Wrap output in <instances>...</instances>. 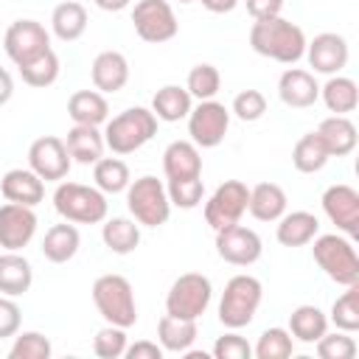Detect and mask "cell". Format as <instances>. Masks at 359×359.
Listing matches in <instances>:
<instances>
[{
  "mask_svg": "<svg viewBox=\"0 0 359 359\" xmlns=\"http://www.w3.org/2000/svg\"><path fill=\"white\" fill-rule=\"evenodd\" d=\"M309 65L314 67V73H323V76H337L345 65H348V42L345 36L334 34V31H325V34H317L311 42H306V53Z\"/></svg>",
  "mask_w": 359,
  "mask_h": 359,
  "instance_id": "cell-17",
  "label": "cell"
},
{
  "mask_svg": "<svg viewBox=\"0 0 359 359\" xmlns=\"http://www.w3.org/2000/svg\"><path fill=\"white\" fill-rule=\"evenodd\" d=\"M320 233V219L309 210H292V213H283L278 219V241L283 247H306L311 244V238Z\"/></svg>",
  "mask_w": 359,
  "mask_h": 359,
  "instance_id": "cell-26",
  "label": "cell"
},
{
  "mask_svg": "<svg viewBox=\"0 0 359 359\" xmlns=\"http://www.w3.org/2000/svg\"><path fill=\"white\" fill-rule=\"evenodd\" d=\"M20 323H22V311H20V306H17L8 294L0 297V339L14 337V334L20 331Z\"/></svg>",
  "mask_w": 359,
  "mask_h": 359,
  "instance_id": "cell-47",
  "label": "cell"
},
{
  "mask_svg": "<svg viewBox=\"0 0 359 359\" xmlns=\"http://www.w3.org/2000/svg\"><path fill=\"white\" fill-rule=\"evenodd\" d=\"M79 244H81L79 227L73 222H62V224L48 227V233L42 238V255L50 264H67L79 252Z\"/></svg>",
  "mask_w": 359,
  "mask_h": 359,
  "instance_id": "cell-29",
  "label": "cell"
},
{
  "mask_svg": "<svg viewBox=\"0 0 359 359\" xmlns=\"http://www.w3.org/2000/svg\"><path fill=\"white\" fill-rule=\"evenodd\" d=\"M11 95H14V79H11V73L6 67H0V107L8 104Z\"/></svg>",
  "mask_w": 359,
  "mask_h": 359,
  "instance_id": "cell-50",
  "label": "cell"
},
{
  "mask_svg": "<svg viewBox=\"0 0 359 359\" xmlns=\"http://www.w3.org/2000/svg\"><path fill=\"white\" fill-rule=\"evenodd\" d=\"M325 331H328V314H323V309H317L311 303H303V306L292 309V314H289L292 339H297L303 345H314Z\"/></svg>",
  "mask_w": 359,
  "mask_h": 359,
  "instance_id": "cell-31",
  "label": "cell"
},
{
  "mask_svg": "<svg viewBox=\"0 0 359 359\" xmlns=\"http://www.w3.org/2000/svg\"><path fill=\"white\" fill-rule=\"evenodd\" d=\"M163 171L168 180H188L202 177V157L199 146L191 140H174L163 151Z\"/></svg>",
  "mask_w": 359,
  "mask_h": 359,
  "instance_id": "cell-22",
  "label": "cell"
},
{
  "mask_svg": "<svg viewBox=\"0 0 359 359\" xmlns=\"http://www.w3.org/2000/svg\"><path fill=\"white\" fill-rule=\"evenodd\" d=\"M165 191H168V202H171V208H182V210H194V208L205 199V182H202V177L168 180Z\"/></svg>",
  "mask_w": 359,
  "mask_h": 359,
  "instance_id": "cell-41",
  "label": "cell"
},
{
  "mask_svg": "<svg viewBox=\"0 0 359 359\" xmlns=\"http://www.w3.org/2000/svg\"><path fill=\"white\" fill-rule=\"evenodd\" d=\"M126 345H129L126 328L109 325V323H107V325L95 334V339H93V351H95V356H101V359H118V356H123Z\"/></svg>",
  "mask_w": 359,
  "mask_h": 359,
  "instance_id": "cell-44",
  "label": "cell"
},
{
  "mask_svg": "<svg viewBox=\"0 0 359 359\" xmlns=\"http://www.w3.org/2000/svg\"><path fill=\"white\" fill-rule=\"evenodd\" d=\"M317 135L320 140L325 143L328 149V157H345L356 149V126L348 115H331V118H323L320 126H317Z\"/></svg>",
  "mask_w": 359,
  "mask_h": 359,
  "instance_id": "cell-23",
  "label": "cell"
},
{
  "mask_svg": "<svg viewBox=\"0 0 359 359\" xmlns=\"http://www.w3.org/2000/svg\"><path fill=\"white\" fill-rule=\"evenodd\" d=\"M50 28L56 34V39L62 42H76L84 31H87V8L76 0H65L53 8L50 14Z\"/></svg>",
  "mask_w": 359,
  "mask_h": 359,
  "instance_id": "cell-33",
  "label": "cell"
},
{
  "mask_svg": "<svg viewBox=\"0 0 359 359\" xmlns=\"http://www.w3.org/2000/svg\"><path fill=\"white\" fill-rule=\"evenodd\" d=\"M208 11H213V14H230L236 6H238V0H199Z\"/></svg>",
  "mask_w": 359,
  "mask_h": 359,
  "instance_id": "cell-51",
  "label": "cell"
},
{
  "mask_svg": "<svg viewBox=\"0 0 359 359\" xmlns=\"http://www.w3.org/2000/svg\"><path fill=\"white\" fill-rule=\"evenodd\" d=\"M177 3H194V0H177Z\"/></svg>",
  "mask_w": 359,
  "mask_h": 359,
  "instance_id": "cell-53",
  "label": "cell"
},
{
  "mask_svg": "<svg viewBox=\"0 0 359 359\" xmlns=\"http://www.w3.org/2000/svg\"><path fill=\"white\" fill-rule=\"evenodd\" d=\"M53 345L39 331H22L14 334V345L8 351V359H50Z\"/></svg>",
  "mask_w": 359,
  "mask_h": 359,
  "instance_id": "cell-42",
  "label": "cell"
},
{
  "mask_svg": "<svg viewBox=\"0 0 359 359\" xmlns=\"http://www.w3.org/2000/svg\"><path fill=\"white\" fill-rule=\"evenodd\" d=\"M90 76L98 93H118L129 81V62L121 50H101L90 65Z\"/></svg>",
  "mask_w": 359,
  "mask_h": 359,
  "instance_id": "cell-19",
  "label": "cell"
},
{
  "mask_svg": "<svg viewBox=\"0 0 359 359\" xmlns=\"http://www.w3.org/2000/svg\"><path fill=\"white\" fill-rule=\"evenodd\" d=\"M323 210L331 219V224H337V230H342L345 236H359V191L339 182L325 188L323 194Z\"/></svg>",
  "mask_w": 359,
  "mask_h": 359,
  "instance_id": "cell-16",
  "label": "cell"
},
{
  "mask_svg": "<svg viewBox=\"0 0 359 359\" xmlns=\"http://www.w3.org/2000/svg\"><path fill=\"white\" fill-rule=\"evenodd\" d=\"M93 180L101 194H121L129 188L132 174L121 157H101L98 163H93Z\"/></svg>",
  "mask_w": 359,
  "mask_h": 359,
  "instance_id": "cell-36",
  "label": "cell"
},
{
  "mask_svg": "<svg viewBox=\"0 0 359 359\" xmlns=\"http://www.w3.org/2000/svg\"><path fill=\"white\" fill-rule=\"evenodd\" d=\"M230 129V109L216 98L199 101L188 112V135L199 149H216Z\"/></svg>",
  "mask_w": 359,
  "mask_h": 359,
  "instance_id": "cell-10",
  "label": "cell"
},
{
  "mask_svg": "<svg viewBox=\"0 0 359 359\" xmlns=\"http://www.w3.org/2000/svg\"><path fill=\"white\" fill-rule=\"evenodd\" d=\"M325 163H328V149H325V143L320 140L317 132H309V135H303L294 143V149H292V165L300 174H317V171L325 168Z\"/></svg>",
  "mask_w": 359,
  "mask_h": 359,
  "instance_id": "cell-35",
  "label": "cell"
},
{
  "mask_svg": "<svg viewBox=\"0 0 359 359\" xmlns=\"http://www.w3.org/2000/svg\"><path fill=\"white\" fill-rule=\"evenodd\" d=\"M59 56H56V50L50 48V50H45L42 56H36L34 62H28V65H22L20 67V76H22V81L28 84V87H50L56 79H59Z\"/></svg>",
  "mask_w": 359,
  "mask_h": 359,
  "instance_id": "cell-37",
  "label": "cell"
},
{
  "mask_svg": "<svg viewBox=\"0 0 359 359\" xmlns=\"http://www.w3.org/2000/svg\"><path fill=\"white\" fill-rule=\"evenodd\" d=\"M252 353H255L258 359H286V356L294 353V339H292L289 328H278V325H275V328H266V331L258 337Z\"/></svg>",
  "mask_w": 359,
  "mask_h": 359,
  "instance_id": "cell-40",
  "label": "cell"
},
{
  "mask_svg": "<svg viewBox=\"0 0 359 359\" xmlns=\"http://www.w3.org/2000/svg\"><path fill=\"white\" fill-rule=\"evenodd\" d=\"M67 115L73 123L101 126L109 121V104H107L104 93H98V90H76L67 98Z\"/></svg>",
  "mask_w": 359,
  "mask_h": 359,
  "instance_id": "cell-25",
  "label": "cell"
},
{
  "mask_svg": "<svg viewBox=\"0 0 359 359\" xmlns=\"http://www.w3.org/2000/svg\"><path fill=\"white\" fill-rule=\"evenodd\" d=\"M210 297H213L210 278L202 272H185L171 283L165 294V314L182 320H199L208 311Z\"/></svg>",
  "mask_w": 359,
  "mask_h": 359,
  "instance_id": "cell-8",
  "label": "cell"
},
{
  "mask_svg": "<svg viewBox=\"0 0 359 359\" xmlns=\"http://www.w3.org/2000/svg\"><path fill=\"white\" fill-rule=\"evenodd\" d=\"M53 208L65 222L73 224H98L107 219L109 202L107 194H101L93 185L81 182H59L53 191Z\"/></svg>",
  "mask_w": 359,
  "mask_h": 359,
  "instance_id": "cell-4",
  "label": "cell"
},
{
  "mask_svg": "<svg viewBox=\"0 0 359 359\" xmlns=\"http://www.w3.org/2000/svg\"><path fill=\"white\" fill-rule=\"evenodd\" d=\"M320 98L323 104L328 107V112L334 115H348L356 109L359 104V90H356V81L348 79V76H331L323 87H320Z\"/></svg>",
  "mask_w": 359,
  "mask_h": 359,
  "instance_id": "cell-34",
  "label": "cell"
},
{
  "mask_svg": "<svg viewBox=\"0 0 359 359\" xmlns=\"http://www.w3.org/2000/svg\"><path fill=\"white\" fill-rule=\"evenodd\" d=\"M70 163L73 160H70L62 137L42 135L28 149V168L45 182H62L70 171Z\"/></svg>",
  "mask_w": 359,
  "mask_h": 359,
  "instance_id": "cell-13",
  "label": "cell"
},
{
  "mask_svg": "<svg viewBox=\"0 0 359 359\" xmlns=\"http://www.w3.org/2000/svg\"><path fill=\"white\" fill-rule=\"evenodd\" d=\"M36 233V213L28 205L6 202L0 205V247L20 252L22 247L31 244Z\"/></svg>",
  "mask_w": 359,
  "mask_h": 359,
  "instance_id": "cell-15",
  "label": "cell"
},
{
  "mask_svg": "<svg viewBox=\"0 0 359 359\" xmlns=\"http://www.w3.org/2000/svg\"><path fill=\"white\" fill-rule=\"evenodd\" d=\"M157 135V118L149 107H129L104 123V143L112 154H132Z\"/></svg>",
  "mask_w": 359,
  "mask_h": 359,
  "instance_id": "cell-2",
  "label": "cell"
},
{
  "mask_svg": "<svg viewBox=\"0 0 359 359\" xmlns=\"http://www.w3.org/2000/svg\"><path fill=\"white\" fill-rule=\"evenodd\" d=\"M93 3H95L101 11H123L132 0H93Z\"/></svg>",
  "mask_w": 359,
  "mask_h": 359,
  "instance_id": "cell-52",
  "label": "cell"
},
{
  "mask_svg": "<svg viewBox=\"0 0 359 359\" xmlns=\"http://www.w3.org/2000/svg\"><path fill=\"white\" fill-rule=\"evenodd\" d=\"M65 149L70 154V160L81 163V165H93L104 157V132L98 126H84V123H73L67 129V137H65Z\"/></svg>",
  "mask_w": 359,
  "mask_h": 359,
  "instance_id": "cell-21",
  "label": "cell"
},
{
  "mask_svg": "<svg viewBox=\"0 0 359 359\" xmlns=\"http://www.w3.org/2000/svg\"><path fill=\"white\" fill-rule=\"evenodd\" d=\"M317 356L320 359H353L356 356V342L348 331H334V334H323L317 342Z\"/></svg>",
  "mask_w": 359,
  "mask_h": 359,
  "instance_id": "cell-43",
  "label": "cell"
},
{
  "mask_svg": "<svg viewBox=\"0 0 359 359\" xmlns=\"http://www.w3.org/2000/svg\"><path fill=\"white\" fill-rule=\"evenodd\" d=\"M3 48H6V56L17 67H22V65L34 62L36 56H42L45 50H50V34L36 20H14L6 28Z\"/></svg>",
  "mask_w": 359,
  "mask_h": 359,
  "instance_id": "cell-11",
  "label": "cell"
},
{
  "mask_svg": "<svg viewBox=\"0 0 359 359\" xmlns=\"http://www.w3.org/2000/svg\"><path fill=\"white\" fill-rule=\"evenodd\" d=\"M93 303L98 314L109 325L132 328L137 323V303H135V289L123 275H101L93 283Z\"/></svg>",
  "mask_w": 359,
  "mask_h": 359,
  "instance_id": "cell-5",
  "label": "cell"
},
{
  "mask_svg": "<svg viewBox=\"0 0 359 359\" xmlns=\"http://www.w3.org/2000/svg\"><path fill=\"white\" fill-rule=\"evenodd\" d=\"M199 334V325L196 320H182V317H171V314H163L160 323H157V342L163 351L168 353H182L194 345Z\"/></svg>",
  "mask_w": 359,
  "mask_h": 359,
  "instance_id": "cell-32",
  "label": "cell"
},
{
  "mask_svg": "<svg viewBox=\"0 0 359 359\" xmlns=\"http://www.w3.org/2000/svg\"><path fill=\"white\" fill-rule=\"evenodd\" d=\"M311 255L317 261V266L339 286H351L359 283V255L353 250V241L337 233H325V236H314L311 238Z\"/></svg>",
  "mask_w": 359,
  "mask_h": 359,
  "instance_id": "cell-6",
  "label": "cell"
},
{
  "mask_svg": "<svg viewBox=\"0 0 359 359\" xmlns=\"http://www.w3.org/2000/svg\"><path fill=\"white\" fill-rule=\"evenodd\" d=\"M250 45L258 56H266L280 65H294L306 53V34L286 17H266L255 20L250 28Z\"/></svg>",
  "mask_w": 359,
  "mask_h": 359,
  "instance_id": "cell-1",
  "label": "cell"
},
{
  "mask_svg": "<svg viewBox=\"0 0 359 359\" xmlns=\"http://www.w3.org/2000/svg\"><path fill=\"white\" fill-rule=\"evenodd\" d=\"M230 112H233L238 121L252 123V121L264 118V112H266V98H264L261 90H241V93L233 98V109H230Z\"/></svg>",
  "mask_w": 359,
  "mask_h": 359,
  "instance_id": "cell-45",
  "label": "cell"
},
{
  "mask_svg": "<svg viewBox=\"0 0 359 359\" xmlns=\"http://www.w3.org/2000/svg\"><path fill=\"white\" fill-rule=\"evenodd\" d=\"M163 353L165 351L157 342H149V339H140L135 345H126V351H123L126 359H163Z\"/></svg>",
  "mask_w": 359,
  "mask_h": 359,
  "instance_id": "cell-49",
  "label": "cell"
},
{
  "mask_svg": "<svg viewBox=\"0 0 359 359\" xmlns=\"http://www.w3.org/2000/svg\"><path fill=\"white\" fill-rule=\"evenodd\" d=\"M328 323H334L339 331H359V283H351L345 294H339L331 306V317Z\"/></svg>",
  "mask_w": 359,
  "mask_h": 359,
  "instance_id": "cell-38",
  "label": "cell"
},
{
  "mask_svg": "<svg viewBox=\"0 0 359 359\" xmlns=\"http://www.w3.org/2000/svg\"><path fill=\"white\" fill-rule=\"evenodd\" d=\"M126 208H129L132 219L143 227L165 224L171 216V202H168V191H165L163 180H157L151 174L132 180L126 188Z\"/></svg>",
  "mask_w": 359,
  "mask_h": 359,
  "instance_id": "cell-7",
  "label": "cell"
},
{
  "mask_svg": "<svg viewBox=\"0 0 359 359\" xmlns=\"http://www.w3.org/2000/svg\"><path fill=\"white\" fill-rule=\"evenodd\" d=\"M247 11L252 20H266V17H278L283 11V0H244Z\"/></svg>",
  "mask_w": 359,
  "mask_h": 359,
  "instance_id": "cell-48",
  "label": "cell"
},
{
  "mask_svg": "<svg viewBox=\"0 0 359 359\" xmlns=\"http://www.w3.org/2000/svg\"><path fill=\"white\" fill-rule=\"evenodd\" d=\"M213 356L216 359H250L252 356V345L230 328V334H222L213 342Z\"/></svg>",
  "mask_w": 359,
  "mask_h": 359,
  "instance_id": "cell-46",
  "label": "cell"
},
{
  "mask_svg": "<svg viewBox=\"0 0 359 359\" xmlns=\"http://www.w3.org/2000/svg\"><path fill=\"white\" fill-rule=\"evenodd\" d=\"M185 90L191 93V98H199V101L216 98V93L222 90V73H219L213 65H208V62L194 65L191 73H188Z\"/></svg>",
  "mask_w": 359,
  "mask_h": 359,
  "instance_id": "cell-39",
  "label": "cell"
},
{
  "mask_svg": "<svg viewBox=\"0 0 359 359\" xmlns=\"http://www.w3.org/2000/svg\"><path fill=\"white\" fill-rule=\"evenodd\" d=\"M0 194L6 196V202L36 208L45 199V180H39L31 168H11L0 180Z\"/></svg>",
  "mask_w": 359,
  "mask_h": 359,
  "instance_id": "cell-20",
  "label": "cell"
},
{
  "mask_svg": "<svg viewBox=\"0 0 359 359\" xmlns=\"http://www.w3.org/2000/svg\"><path fill=\"white\" fill-rule=\"evenodd\" d=\"M31 283H34L31 261L14 250H6L0 255V292L8 297H20L31 289Z\"/></svg>",
  "mask_w": 359,
  "mask_h": 359,
  "instance_id": "cell-27",
  "label": "cell"
},
{
  "mask_svg": "<svg viewBox=\"0 0 359 359\" xmlns=\"http://www.w3.org/2000/svg\"><path fill=\"white\" fill-rule=\"evenodd\" d=\"M132 25H135V34L151 45L168 42L180 31L177 14L168 0H137L132 8Z\"/></svg>",
  "mask_w": 359,
  "mask_h": 359,
  "instance_id": "cell-9",
  "label": "cell"
},
{
  "mask_svg": "<svg viewBox=\"0 0 359 359\" xmlns=\"http://www.w3.org/2000/svg\"><path fill=\"white\" fill-rule=\"evenodd\" d=\"M264 300V286L255 275H233L224 283L222 300H219V323L224 328H244L255 320V311Z\"/></svg>",
  "mask_w": 359,
  "mask_h": 359,
  "instance_id": "cell-3",
  "label": "cell"
},
{
  "mask_svg": "<svg viewBox=\"0 0 359 359\" xmlns=\"http://www.w3.org/2000/svg\"><path fill=\"white\" fill-rule=\"evenodd\" d=\"M191 107H194V98H191V93H188L185 87H180V84H165V87H160V90L154 93L149 109L154 112L157 121L177 123V121H182V118H188Z\"/></svg>",
  "mask_w": 359,
  "mask_h": 359,
  "instance_id": "cell-28",
  "label": "cell"
},
{
  "mask_svg": "<svg viewBox=\"0 0 359 359\" xmlns=\"http://www.w3.org/2000/svg\"><path fill=\"white\" fill-rule=\"evenodd\" d=\"M247 202H250V188L241 180H224L205 202V222L213 230L230 227L241 222V216L247 213Z\"/></svg>",
  "mask_w": 359,
  "mask_h": 359,
  "instance_id": "cell-12",
  "label": "cell"
},
{
  "mask_svg": "<svg viewBox=\"0 0 359 359\" xmlns=\"http://www.w3.org/2000/svg\"><path fill=\"white\" fill-rule=\"evenodd\" d=\"M101 241L109 252L115 255H129L137 250L140 244V224L135 219H126V216H112V219H104V227H101Z\"/></svg>",
  "mask_w": 359,
  "mask_h": 359,
  "instance_id": "cell-30",
  "label": "cell"
},
{
  "mask_svg": "<svg viewBox=\"0 0 359 359\" xmlns=\"http://www.w3.org/2000/svg\"><path fill=\"white\" fill-rule=\"evenodd\" d=\"M216 252L222 261H227L233 266H250L261 258L264 244H261V236L255 230L236 222L230 227L216 230Z\"/></svg>",
  "mask_w": 359,
  "mask_h": 359,
  "instance_id": "cell-14",
  "label": "cell"
},
{
  "mask_svg": "<svg viewBox=\"0 0 359 359\" xmlns=\"http://www.w3.org/2000/svg\"><path fill=\"white\" fill-rule=\"evenodd\" d=\"M278 95L292 109H309L320 98V84H317V79H314L311 70L289 67L278 79Z\"/></svg>",
  "mask_w": 359,
  "mask_h": 359,
  "instance_id": "cell-18",
  "label": "cell"
},
{
  "mask_svg": "<svg viewBox=\"0 0 359 359\" xmlns=\"http://www.w3.org/2000/svg\"><path fill=\"white\" fill-rule=\"evenodd\" d=\"M286 205H289L286 191L278 182H258L250 188L247 210L258 222H278L286 213Z\"/></svg>",
  "mask_w": 359,
  "mask_h": 359,
  "instance_id": "cell-24",
  "label": "cell"
}]
</instances>
